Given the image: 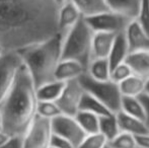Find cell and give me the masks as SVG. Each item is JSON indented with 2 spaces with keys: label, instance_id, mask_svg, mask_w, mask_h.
I'll list each match as a JSON object with an SVG mask.
<instances>
[{
  "label": "cell",
  "instance_id": "obj_4",
  "mask_svg": "<svg viewBox=\"0 0 149 148\" xmlns=\"http://www.w3.org/2000/svg\"><path fill=\"white\" fill-rule=\"evenodd\" d=\"M93 32L88 26L84 18L79 22L62 38L61 60H74L85 67L88 66L91 59V41Z\"/></svg>",
  "mask_w": 149,
  "mask_h": 148
},
{
  "label": "cell",
  "instance_id": "obj_31",
  "mask_svg": "<svg viewBox=\"0 0 149 148\" xmlns=\"http://www.w3.org/2000/svg\"><path fill=\"white\" fill-rule=\"evenodd\" d=\"M135 20L149 34V0H141Z\"/></svg>",
  "mask_w": 149,
  "mask_h": 148
},
{
  "label": "cell",
  "instance_id": "obj_19",
  "mask_svg": "<svg viewBox=\"0 0 149 148\" xmlns=\"http://www.w3.org/2000/svg\"><path fill=\"white\" fill-rule=\"evenodd\" d=\"M83 18L109 11L106 0H71Z\"/></svg>",
  "mask_w": 149,
  "mask_h": 148
},
{
  "label": "cell",
  "instance_id": "obj_7",
  "mask_svg": "<svg viewBox=\"0 0 149 148\" xmlns=\"http://www.w3.org/2000/svg\"><path fill=\"white\" fill-rule=\"evenodd\" d=\"M22 64L18 52H4L0 57V103L11 89Z\"/></svg>",
  "mask_w": 149,
  "mask_h": 148
},
{
  "label": "cell",
  "instance_id": "obj_10",
  "mask_svg": "<svg viewBox=\"0 0 149 148\" xmlns=\"http://www.w3.org/2000/svg\"><path fill=\"white\" fill-rule=\"evenodd\" d=\"M84 93L82 85L78 79L65 82V86L60 97L55 101L62 115L74 117L79 111L81 99Z\"/></svg>",
  "mask_w": 149,
  "mask_h": 148
},
{
  "label": "cell",
  "instance_id": "obj_33",
  "mask_svg": "<svg viewBox=\"0 0 149 148\" xmlns=\"http://www.w3.org/2000/svg\"><path fill=\"white\" fill-rule=\"evenodd\" d=\"M0 148H22V137H10Z\"/></svg>",
  "mask_w": 149,
  "mask_h": 148
},
{
  "label": "cell",
  "instance_id": "obj_12",
  "mask_svg": "<svg viewBox=\"0 0 149 148\" xmlns=\"http://www.w3.org/2000/svg\"><path fill=\"white\" fill-rule=\"evenodd\" d=\"M80 18H82V16L71 1L61 6L58 9L57 16L58 34L63 38L79 22Z\"/></svg>",
  "mask_w": 149,
  "mask_h": 148
},
{
  "label": "cell",
  "instance_id": "obj_16",
  "mask_svg": "<svg viewBox=\"0 0 149 148\" xmlns=\"http://www.w3.org/2000/svg\"><path fill=\"white\" fill-rule=\"evenodd\" d=\"M110 11L133 20L136 18L141 0H106Z\"/></svg>",
  "mask_w": 149,
  "mask_h": 148
},
{
  "label": "cell",
  "instance_id": "obj_20",
  "mask_svg": "<svg viewBox=\"0 0 149 148\" xmlns=\"http://www.w3.org/2000/svg\"><path fill=\"white\" fill-rule=\"evenodd\" d=\"M144 84H145V78L133 73L131 76L120 82L118 85L122 97H138L143 94Z\"/></svg>",
  "mask_w": 149,
  "mask_h": 148
},
{
  "label": "cell",
  "instance_id": "obj_40",
  "mask_svg": "<svg viewBox=\"0 0 149 148\" xmlns=\"http://www.w3.org/2000/svg\"><path fill=\"white\" fill-rule=\"evenodd\" d=\"M4 52H5V51H4L3 47H2V46L0 45V57H1V56L3 55V54H4Z\"/></svg>",
  "mask_w": 149,
  "mask_h": 148
},
{
  "label": "cell",
  "instance_id": "obj_11",
  "mask_svg": "<svg viewBox=\"0 0 149 148\" xmlns=\"http://www.w3.org/2000/svg\"><path fill=\"white\" fill-rule=\"evenodd\" d=\"M129 54L149 50V34L135 19L131 20L124 31Z\"/></svg>",
  "mask_w": 149,
  "mask_h": 148
},
{
  "label": "cell",
  "instance_id": "obj_24",
  "mask_svg": "<svg viewBox=\"0 0 149 148\" xmlns=\"http://www.w3.org/2000/svg\"><path fill=\"white\" fill-rule=\"evenodd\" d=\"M120 112H123L129 116L145 122V111H144V107L139 97H122L121 111Z\"/></svg>",
  "mask_w": 149,
  "mask_h": 148
},
{
  "label": "cell",
  "instance_id": "obj_9",
  "mask_svg": "<svg viewBox=\"0 0 149 148\" xmlns=\"http://www.w3.org/2000/svg\"><path fill=\"white\" fill-rule=\"evenodd\" d=\"M51 123L53 134L68 140L75 148L78 147L86 136L74 117L60 115L57 118L53 119Z\"/></svg>",
  "mask_w": 149,
  "mask_h": 148
},
{
  "label": "cell",
  "instance_id": "obj_22",
  "mask_svg": "<svg viewBox=\"0 0 149 148\" xmlns=\"http://www.w3.org/2000/svg\"><path fill=\"white\" fill-rule=\"evenodd\" d=\"M111 66L108 59H92L86 68L89 77L97 81H106L111 79Z\"/></svg>",
  "mask_w": 149,
  "mask_h": 148
},
{
  "label": "cell",
  "instance_id": "obj_25",
  "mask_svg": "<svg viewBox=\"0 0 149 148\" xmlns=\"http://www.w3.org/2000/svg\"><path fill=\"white\" fill-rule=\"evenodd\" d=\"M98 132L108 140V143L121 132L116 114H110L104 117H100Z\"/></svg>",
  "mask_w": 149,
  "mask_h": 148
},
{
  "label": "cell",
  "instance_id": "obj_32",
  "mask_svg": "<svg viewBox=\"0 0 149 148\" xmlns=\"http://www.w3.org/2000/svg\"><path fill=\"white\" fill-rule=\"evenodd\" d=\"M50 146L54 148H75L68 140L55 134H53V136H52Z\"/></svg>",
  "mask_w": 149,
  "mask_h": 148
},
{
  "label": "cell",
  "instance_id": "obj_35",
  "mask_svg": "<svg viewBox=\"0 0 149 148\" xmlns=\"http://www.w3.org/2000/svg\"><path fill=\"white\" fill-rule=\"evenodd\" d=\"M135 138L136 143H137V148H149V133L136 136Z\"/></svg>",
  "mask_w": 149,
  "mask_h": 148
},
{
  "label": "cell",
  "instance_id": "obj_6",
  "mask_svg": "<svg viewBox=\"0 0 149 148\" xmlns=\"http://www.w3.org/2000/svg\"><path fill=\"white\" fill-rule=\"evenodd\" d=\"M52 136L51 120L37 115L22 136V148H49Z\"/></svg>",
  "mask_w": 149,
  "mask_h": 148
},
{
  "label": "cell",
  "instance_id": "obj_28",
  "mask_svg": "<svg viewBox=\"0 0 149 148\" xmlns=\"http://www.w3.org/2000/svg\"><path fill=\"white\" fill-rule=\"evenodd\" d=\"M109 145L112 148H137L135 136L125 132H120L109 142Z\"/></svg>",
  "mask_w": 149,
  "mask_h": 148
},
{
  "label": "cell",
  "instance_id": "obj_42",
  "mask_svg": "<svg viewBox=\"0 0 149 148\" xmlns=\"http://www.w3.org/2000/svg\"><path fill=\"white\" fill-rule=\"evenodd\" d=\"M49 148H54V147H51V146H50V147H49Z\"/></svg>",
  "mask_w": 149,
  "mask_h": 148
},
{
  "label": "cell",
  "instance_id": "obj_37",
  "mask_svg": "<svg viewBox=\"0 0 149 148\" xmlns=\"http://www.w3.org/2000/svg\"><path fill=\"white\" fill-rule=\"evenodd\" d=\"M54 1V3L56 4V6L58 7V9L61 7V6H63V5H65L66 3H68V2H70L71 0H53Z\"/></svg>",
  "mask_w": 149,
  "mask_h": 148
},
{
  "label": "cell",
  "instance_id": "obj_23",
  "mask_svg": "<svg viewBox=\"0 0 149 148\" xmlns=\"http://www.w3.org/2000/svg\"><path fill=\"white\" fill-rule=\"evenodd\" d=\"M79 111L91 113V114H94L98 117H104L107 115L113 114L109 111L108 108L104 104H102L97 99L87 93L86 91H84L82 95L80 105H79Z\"/></svg>",
  "mask_w": 149,
  "mask_h": 148
},
{
  "label": "cell",
  "instance_id": "obj_13",
  "mask_svg": "<svg viewBox=\"0 0 149 148\" xmlns=\"http://www.w3.org/2000/svg\"><path fill=\"white\" fill-rule=\"evenodd\" d=\"M86 72L85 67L81 63L74 60L62 59L58 64L54 73L55 80L68 82L71 80L79 79Z\"/></svg>",
  "mask_w": 149,
  "mask_h": 148
},
{
  "label": "cell",
  "instance_id": "obj_3",
  "mask_svg": "<svg viewBox=\"0 0 149 148\" xmlns=\"http://www.w3.org/2000/svg\"><path fill=\"white\" fill-rule=\"evenodd\" d=\"M62 37L59 34L18 52L36 88L55 80L54 73L61 61Z\"/></svg>",
  "mask_w": 149,
  "mask_h": 148
},
{
  "label": "cell",
  "instance_id": "obj_2",
  "mask_svg": "<svg viewBox=\"0 0 149 148\" xmlns=\"http://www.w3.org/2000/svg\"><path fill=\"white\" fill-rule=\"evenodd\" d=\"M38 103L37 88L22 64L11 89L0 103L2 131L10 137L24 136L37 116Z\"/></svg>",
  "mask_w": 149,
  "mask_h": 148
},
{
  "label": "cell",
  "instance_id": "obj_15",
  "mask_svg": "<svg viewBox=\"0 0 149 148\" xmlns=\"http://www.w3.org/2000/svg\"><path fill=\"white\" fill-rule=\"evenodd\" d=\"M116 116L121 132L128 133L135 137L149 133V128L144 121L131 117L123 112L117 113Z\"/></svg>",
  "mask_w": 149,
  "mask_h": 148
},
{
  "label": "cell",
  "instance_id": "obj_27",
  "mask_svg": "<svg viewBox=\"0 0 149 148\" xmlns=\"http://www.w3.org/2000/svg\"><path fill=\"white\" fill-rule=\"evenodd\" d=\"M37 115L52 121L62 115V113L55 101H39L37 107Z\"/></svg>",
  "mask_w": 149,
  "mask_h": 148
},
{
  "label": "cell",
  "instance_id": "obj_34",
  "mask_svg": "<svg viewBox=\"0 0 149 148\" xmlns=\"http://www.w3.org/2000/svg\"><path fill=\"white\" fill-rule=\"evenodd\" d=\"M139 99L144 107V111H145V123L149 128V95L141 94L139 97Z\"/></svg>",
  "mask_w": 149,
  "mask_h": 148
},
{
  "label": "cell",
  "instance_id": "obj_8",
  "mask_svg": "<svg viewBox=\"0 0 149 148\" xmlns=\"http://www.w3.org/2000/svg\"><path fill=\"white\" fill-rule=\"evenodd\" d=\"M84 20L93 33H110L115 35L124 33L125 28L131 22L125 16L110 10L86 17Z\"/></svg>",
  "mask_w": 149,
  "mask_h": 148
},
{
  "label": "cell",
  "instance_id": "obj_14",
  "mask_svg": "<svg viewBox=\"0 0 149 148\" xmlns=\"http://www.w3.org/2000/svg\"><path fill=\"white\" fill-rule=\"evenodd\" d=\"M116 35L110 33H93L91 41V59H106L112 49Z\"/></svg>",
  "mask_w": 149,
  "mask_h": 148
},
{
  "label": "cell",
  "instance_id": "obj_29",
  "mask_svg": "<svg viewBox=\"0 0 149 148\" xmlns=\"http://www.w3.org/2000/svg\"><path fill=\"white\" fill-rule=\"evenodd\" d=\"M107 144L108 140L98 132L86 135L77 148H104Z\"/></svg>",
  "mask_w": 149,
  "mask_h": 148
},
{
  "label": "cell",
  "instance_id": "obj_5",
  "mask_svg": "<svg viewBox=\"0 0 149 148\" xmlns=\"http://www.w3.org/2000/svg\"><path fill=\"white\" fill-rule=\"evenodd\" d=\"M78 80L84 91L104 104L111 113L117 114L121 111L122 94L116 82L111 79L106 81L94 80L86 73L83 74Z\"/></svg>",
  "mask_w": 149,
  "mask_h": 148
},
{
  "label": "cell",
  "instance_id": "obj_21",
  "mask_svg": "<svg viewBox=\"0 0 149 148\" xmlns=\"http://www.w3.org/2000/svg\"><path fill=\"white\" fill-rule=\"evenodd\" d=\"M65 86V82L53 80L41 85L37 88V97L39 101H57Z\"/></svg>",
  "mask_w": 149,
  "mask_h": 148
},
{
  "label": "cell",
  "instance_id": "obj_17",
  "mask_svg": "<svg viewBox=\"0 0 149 148\" xmlns=\"http://www.w3.org/2000/svg\"><path fill=\"white\" fill-rule=\"evenodd\" d=\"M134 74L147 79L149 78V50L131 53L126 59Z\"/></svg>",
  "mask_w": 149,
  "mask_h": 148
},
{
  "label": "cell",
  "instance_id": "obj_38",
  "mask_svg": "<svg viewBox=\"0 0 149 148\" xmlns=\"http://www.w3.org/2000/svg\"><path fill=\"white\" fill-rule=\"evenodd\" d=\"M143 94L149 95V78L145 79V84H144V92Z\"/></svg>",
  "mask_w": 149,
  "mask_h": 148
},
{
  "label": "cell",
  "instance_id": "obj_18",
  "mask_svg": "<svg viewBox=\"0 0 149 148\" xmlns=\"http://www.w3.org/2000/svg\"><path fill=\"white\" fill-rule=\"evenodd\" d=\"M129 56V49H128L126 39L124 33H120L116 35L115 41L113 43L112 49L108 56V61L110 63L111 68L126 62V59Z\"/></svg>",
  "mask_w": 149,
  "mask_h": 148
},
{
  "label": "cell",
  "instance_id": "obj_41",
  "mask_svg": "<svg viewBox=\"0 0 149 148\" xmlns=\"http://www.w3.org/2000/svg\"><path fill=\"white\" fill-rule=\"evenodd\" d=\"M104 148H112V147H111V146H110V145H109V143H108V144H107V145H106V146H104Z\"/></svg>",
  "mask_w": 149,
  "mask_h": 148
},
{
  "label": "cell",
  "instance_id": "obj_39",
  "mask_svg": "<svg viewBox=\"0 0 149 148\" xmlns=\"http://www.w3.org/2000/svg\"><path fill=\"white\" fill-rule=\"evenodd\" d=\"M2 125H3V119H2L1 110H0V130H2Z\"/></svg>",
  "mask_w": 149,
  "mask_h": 148
},
{
  "label": "cell",
  "instance_id": "obj_1",
  "mask_svg": "<svg viewBox=\"0 0 149 148\" xmlns=\"http://www.w3.org/2000/svg\"><path fill=\"white\" fill-rule=\"evenodd\" d=\"M53 0H0V45L20 52L58 34Z\"/></svg>",
  "mask_w": 149,
  "mask_h": 148
},
{
  "label": "cell",
  "instance_id": "obj_36",
  "mask_svg": "<svg viewBox=\"0 0 149 148\" xmlns=\"http://www.w3.org/2000/svg\"><path fill=\"white\" fill-rule=\"evenodd\" d=\"M9 138H10L9 135H7L5 132H3L2 130H0V146H1L2 144H4V143H5Z\"/></svg>",
  "mask_w": 149,
  "mask_h": 148
},
{
  "label": "cell",
  "instance_id": "obj_30",
  "mask_svg": "<svg viewBox=\"0 0 149 148\" xmlns=\"http://www.w3.org/2000/svg\"><path fill=\"white\" fill-rule=\"evenodd\" d=\"M132 74H133V71L130 68V66L126 62H124L111 69V80L119 84L120 82L125 80Z\"/></svg>",
  "mask_w": 149,
  "mask_h": 148
},
{
  "label": "cell",
  "instance_id": "obj_26",
  "mask_svg": "<svg viewBox=\"0 0 149 148\" xmlns=\"http://www.w3.org/2000/svg\"><path fill=\"white\" fill-rule=\"evenodd\" d=\"M75 120L86 135L98 133L100 130V117L84 111H78L74 116Z\"/></svg>",
  "mask_w": 149,
  "mask_h": 148
}]
</instances>
